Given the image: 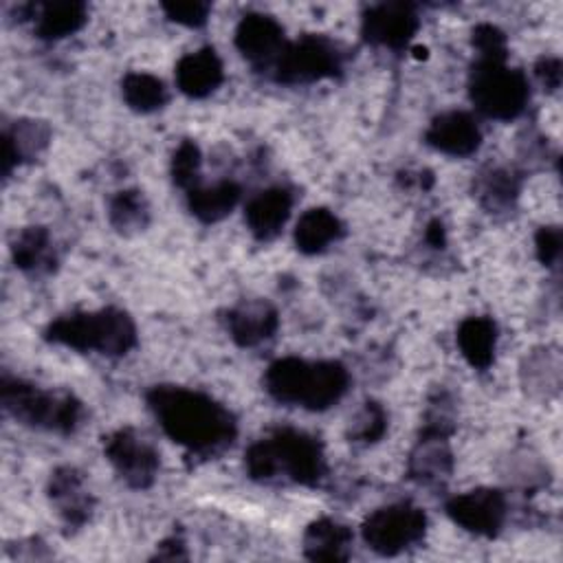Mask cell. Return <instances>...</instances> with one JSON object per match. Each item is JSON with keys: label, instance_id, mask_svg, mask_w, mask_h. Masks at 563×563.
Instances as JSON below:
<instances>
[{"label": "cell", "instance_id": "cell-1", "mask_svg": "<svg viewBox=\"0 0 563 563\" xmlns=\"http://www.w3.org/2000/svg\"><path fill=\"white\" fill-rule=\"evenodd\" d=\"M147 405L161 429L194 453H218L229 446L238 433L233 413L196 389L156 385L147 391Z\"/></svg>", "mask_w": 563, "mask_h": 563}, {"label": "cell", "instance_id": "cell-2", "mask_svg": "<svg viewBox=\"0 0 563 563\" xmlns=\"http://www.w3.org/2000/svg\"><path fill=\"white\" fill-rule=\"evenodd\" d=\"M350 374L339 361L277 358L264 374V387L282 405L323 411L347 391Z\"/></svg>", "mask_w": 563, "mask_h": 563}, {"label": "cell", "instance_id": "cell-3", "mask_svg": "<svg viewBox=\"0 0 563 563\" xmlns=\"http://www.w3.org/2000/svg\"><path fill=\"white\" fill-rule=\"evenodd\" d=\"M244 466L257 482L284 479L314 486L325 471V460L317 438L297 429H277L246 449Z\"/></svg>", "mask_w": 563, "mask_h": 563}, {"label": "cell", "instance_id": "cell-4", "mask_svg": "<svg viewBox=\"0 0 563 563\" xmlns=\"http://www.w3.org/2000/svg\"><path fill=\"white\" fill-rule=\"evenodd\" d=\"M44 339L77 352L121 356L136 345V328L128 312L103 308L97 312H73L51 321Z\"/></svg>", "mask_w": 563, "mask_h": 563}, {"label": "cell", "instance_id": "cell-5", "mask_svg": "<svg viewBox=\"0 0 563 563\" xmlns=\"http://www.w3.org/2000/svg\"><path fill=\"white\" fill-rule=\"evenodd\" d=\"M0 402L7 416L15 422L55 431V433H73L81 420V402L62 389H42L22 378L2 376L0 383Z\"/></svg>", "mask_w": 563, "mask_h": 563}, {"label": "cell", "instance_id": "cell-6", "mask_svg": "<svg viewBox=\"0 0 563 563\" xmlns=\"http://www.w3.org/2000/svg\"><path fill=\"white\" fill-rule=\"evenodd\" d=\"M468 95L484 117L510 121L523 112L530 90L521 70L508 68L504 59L479 57L471 70Z\"/></svg>", "mask_w": 563, "mask_h": 563}, {"label": "cell", "instance_id": "cell-7", "mask_svg": "<svg viewBox=\"0 0 563 563\" xmlns=\"http://www.w3.org/2000/svg\"><path fill=\"white\" fill-rule=\"evenodd\" d=\"M427 515L411 504H391L369 512L361 526L363 541L380 556H396L424 539Z\"/></svg>", "mask_w": 563, "mask_h": 563}, {"label": "cell", "instance_id": "cell-8", "mask_svg": "<svg viewBox=\"0 0 563 563\" xmlns=\"http://www.w3.org/2000/svg\"><path fill=\"white\" fill-rule=\"evenodd\" d=\"M271 70L282 84H310L334 77L341 70V53L325 37L306 35L286 44Z\"/></svg>", "mask_w": 563, "mask_h": 563}, {"label": "cell", "instance_id": "cell-9", "mask_svg": "<svg viewBox=\"0 0 563 563\" xmlns=\"http://www.w3.org/2000/svg\"><path fill=\"white\" fill-rule=\"evenodd\" d=\"M103 453L110 460L117 475L136 490L150 488L158 473L156 449L139 435L134 429L123 427L103 438Z\"/></svg>", "mask_w": 563, "mask_h": 563}, {"label": "cell", "instance_id": "cell-10", "mask_svg": "<svg viewBox=\"0 0 563 563\" xmlns=\"http://www.w3.org/2000/svg\"><path fill=\"white\" fill-rule=\"evenodd\" d=\"M444 510L464 530L479 537H497L506 521V497L493 488H475L451 497Z\"/></svg>", "mask_w": 563, "mask_h": 563}, {"label": "cell", "instance_id": "cell-11", "mask_svg": "<svg viewBox=\"0 0 563 563\" xmlns=\"http://www.w3.org/2000/svg\"><path fill=\"white\" fill-rule=\"evenodd\" d=\"M416 29H418V18L413 7L402 2H391V4L372 7L363 18L361 33L369 44L398 51L409 44Z\"/></svg>", "mask_w": 563, "mask_h": 563}, {"label": "cell", "instance_id": "cell-12", "mask_svg": "<svg viewBox=\"0 0 563 563\" xmlns=\"http://www.w3.org/2000/svg\"><path fill=\"white\" fill-rule=\"evenodd\" d=\"M235 46L255 66L271 68L279 57L284 44V31L275 18L262 13H249L235 29Z\"/></svg>", "mask_w": 563, "mask_h": 563}, {"label": "cell", "instance_id": "cell-13", "mask_svg": "<svg viewBox=\"0 0 563 563\" xmlns=\"http://www.w3.org/2000/svg\"><path fill=\"white\" fill-rule=\"evenodd\" d=\"M427 143L449 156H468L479 147L482 132L468 112L451 110L438 114L424 132Z\"/></svg>", "mask_w": 563, "mask_h": 563}, {"label": "cell", "instance_id": "cell-14", "mask_svg": "<svg viewBox=\"0 0 563 563\" xmlns=\"http://www.w3.org/2000/svg\"><path fill=\"white\" fill-rule=\"evenodd\" d=\"M48 497L68 528H81L92 512V497L84 486V475L73 466H62L51 475Z\"/></svg>", "mask_w": 563, "mask_h": 563}, {"label": "cell", "instance_id": "cell-15", "mask_svg": "<svg viewBox=\"0 0 563 563\" xmlns=\"http://www.w3.org/2000/svg\"><path fill=\"white\" fill-rule=\"evenodd\" d=\"M51 141V128L37 119H15L2 125V174L33 161Z\"/></svg>", "mask_w": 563, "mask_h": 563}, {"label": "cell", "instance_id": "cell-16", "mask_svg": "<svg viewBox=\"0 0 563 563\" xmlns=\"http://www.w3.org/2000/svg\"><path fill=\"white\" fill-rule=\"evenodd\" d=\"M292 209V196L284 187H271L253 196L244 209V220L251 229V233L262 240H275Z\"/></svg>", "mask_w": 563, "mask_h": 563}, {"label": "cell", "instance_id": "cell-17", "mask_svg": "<svg viewBox=\"0 0 563 563\" xmlns=\"http://www.w3.org/2000/svg\"><path fill=\"white\" fill-rule=\"evenodd\" d=\"M279 325L277 310L268 301H244L229 310L227 330L242 347H255L271 339Z\"/></svg>", "mask_w": 563, "mask_h": 563}, {"label": "cell", "instance_id": "cell-18", "mask_svg": "<svg viewBox=\"0 0 563 563\" xmlns=\"http://www.w3.org/2000/svg\"><path fill=\"white\" fill-rule=\"evenodd\" d=\"M222 62L209 46L196 53H187L176 64V84L187 97L202 99L211 95L222 84Z\"/></svg>", "mask_w": 563, "mask_h": 563}, {"label": "cell", "instance_id": "cell-19", "mask_svg": "<svg viewBox=\"0 0 563 563\" xmlns=\"http://www.w3.org/2000/svg\"><path fill=\"white\" fill-rule=\"evenodd\" d=\"M11 257L13 264L31 277L53 273L57 264L51 235L44 227H26L20 233H15L11 242Z\"/></svg>", "mask_w": 563, "mask_h": 563}, {"label": "cell", "instance_id": "cell-20", "mask_svg": "<svg viewBox=\"0 0 563 563\" xmlns=\"http://www.w3.org/2000/svg\"><path fill=\"white\" fill-rule=\"evenodd\" d=\"M352 530L334 519L321 517L303 532V554L310 561H347Z\"/></svg>", "mask_w": 563, "mask_h": 563}, {"label": "cell", "instance_id": "cell-21", "mask_svg": "<svg viewBox=\"0 0 563 563\" xmlns=\"http://www.w3.org/2000/svg\"><path fill=\"white\" fill-rule=\"evenodd\" d=\"M341 235H343L341 220L330 209H323V207H312L303 211L295 227V244L306 255L325 251Z\"/></svg>", "mask_w": 563, "mask_h": 563}, {"label": "cell", "instance_id": "cell-22", "mask_svg": "<svg viewBox=\"0 0 563 563\" xmlns=\"http://www.w3.org/2000/svg\"><path fill=\"white\" fill-rule=\"evenodd\" d=\"M451 466H453V460L446 446V438L420 435L409 457V477L424 486L440 484L442 479L449 477Z\"/></svg>", "mask_w": 563, "mask_h": 563}, {"label": "cell", "instance_id": "cell-23", "mask_svg": "<svg viewBox=\"0 0 563 563\" xmlns=\"http://www.w3.org/2000/svg\"><path fill=\"white\" fill-rule=\"evenodd\" d=\"M457 345L462 356L477 369H486L495 356L497 325L488 317H468L457 328Z\"/></svg>", "mask_w": 563, "mask_h": 563}, {"label": "cell", "instance_id": "cell-24", "mask_svg": "<svg viewBox=\"0 0 563 563\" xmlns=\"http://www.w3.org/2000/svg\"><path fill=\"white\" fill-rule=\"evenodd\" d=\"M238 200H240V187L233 180H220L207 187L196 185L194 189L187 191L189 211L202 222H218L227 218L238 205Z\"/></svg>", "mask_w": 563, "mask_h": 563}, {"label": "cell", "instance_id": "cell-25", "mask_svg": "<svg viewBox=\"0 0 563 563\" xmlns=\"http://www.w3.org/2000/svg\"><path fill=\"white\" fill-rule=\"evenodd\" d=\"M86 22L81 2H46L35 13V33L42 40H59L79 31Z\"/></svg>", "mask_w": 563, "mask_h": 563}, {"label": "cell", "instance_id": "cell-26", "mask_svg": "<svg viewBox=\"0 0 563 563\" xmlns=\"http://www.w3.org/2000/svg\"><path fill=\"white\" fill-rule=\"evenodd\" d=\"M475 194L488 211H501L515 202L519 194V180L508 169L490 167L475 178Z\"/></svg>", "mask_w": 563, "mask_h": 563}, {"label": "cell", "instance_id": "cell-27", "mask_svg": "<svg viewBox=\"0 0 563 563\" xmlns=\"http://www.w3.org/2000/svg\"><path fill=\"white\" fill-rule=\"evenodd\" d=\"M121 92L136 112H154L167 103L165 84L150 73H128L121 81Z\"/></svg>", "mask_w": 563, "mask_h": 563}, {"label": "cell", "instance_id": "cell-28", "mask_svg": "<svg viewBox=\"0 0 563 563\" xmlns=\"http://www.w3.org/2000/svg\"><path fill=\"white\" fill-rule=\"evenodd\" d=\"M108 218L110 224L119 231V233H136L143 231L147 227L150 220V207L145 196L139 189H125L119 191L108 207Z\"/></svg>", "mask_w": 563, "mask_h": 563}, {"label": "cell", "instance_id": "cell-29", "mask_svg": "<svg viewBox=\"0 0 563 563\" xmlns=\"http://www.w3.org/2000/svg\"><path fill=\"white\" fill-rule=\"evenodd\" d=\"M387 429V413L378 402H365L356 416L350 420V429H347V438L352 442H376L383 438Z\"/></svg>", "mask_w": 563, "mask_h": 563}, {"label": "cell", "instance_id": "cell-30", "mask_svg": "<svg viewBox=\"0 0 563 563\" xmlns=\"http://www.w3.org/2000/svg\"><path fill=\"white\" fill-rule=\"evenodd\" d=\"M200 150L194 141H183L174 156H172V178L178 187L183 189H194L198 185V174H200Z\"/></svg>", "mask_w": 563, "mask_h": 563}, {"label": "cell", "instance_id": "cell-31", "mask_svg": "<svg viewBox=\"0 0 563 563\" xmlns=\"http://www.w3.org/2000/svg\"><path fill=\"white\" fill-rule=\"evenodd\" d=\"M523 383L526 387H530V391L534 389H556L559 385V356H550L548 352H539V354H532L528 358V365L523 367Z\"/></svg>", "mask_w": 563, "mask_h": 563}, {"label": "cell", "instance_id": "cell-32", "mask_svg": "<svg viewBox=\"0 0 563 563\" xmlns=\"http://www.w3.org/2000/svg\"><path fill=\"white\" fill-rule=\"evenodd\" d=\"M473 44L479 51V57L506 59V40L504 33L493 24H479L473 31Z\"/></svg>", "mask_w": 563, "mask_h": 563}, {"label": "cell", "instance_id": "cell-33", "mask_svg": "<svg viewBox=\"0 0 563 563\" xmlns=\"http://www.w3.org/2000/svg\"><path fill=\"white\" fill-rule=\"evenodd\" d=\"M169 20L180 22L185 26H202L209 15V4L205 2H167L163 4Z\"/></svg>", "mask_w": 563, "mask_h": 563}, {"label": "cell", "instance_id": "cell-34", "mask_svg": "<svg viewBox=\"0 0 563 563\" xmlns=\"http://www.w3.org/2000/svg\"><path fill=\"white\" fill-rule=\"evenodd\" d=\"M537 255L545 266H552L561 255V231L556 227H543L537 233Z\"/></svg>", "mask_w": 563, "mask_h": 563}, {"label": "cell", "instance_id": "cell-35", "mask_svg": "<svg viewBox=\"0 0 563 563\" xmlns=\"http://www.w3.org/2000/svg\"><path fill=\"white\" fill-rule=\"evenodd\" d=\"M537 75H539V79L543 81V86H548V88H556L559 84H561V64H559V59H541L539 64H537Z\"/></svg>", "mask_w": 563, "mask_h": 563}, {"label": "cell", "instance_id": "cell-36", "mask_svg": "<svg viewBox=\"0 0 563 563\" xmlns=\"http://www.w3.org/2000/svg\"><path fill=\"white\" fill-rule=\"evenodd\" d=\"M156 559H169V561H174V559H187V552H185V541L180 539V537H169V539H165L161 545H158V550H156Z\"/></svg>", "mask_w": 563, "mask_h": 563}, {"label": "cell", "instance_id": "cell-37", "mask_svg": "<svg viewBox=\"0 0 563 563\" xmlns=\"http://www.w3.org/2000/svg\"><path fill=\"white\" fill-rule=\"evenodd\" d=\"M427 238L433 246H440L444 242V231H442V224L440 222H431L429 224V231H427Z\"/></svg>", "mask_w": 563, "mask_h": 563}]
</instances>
